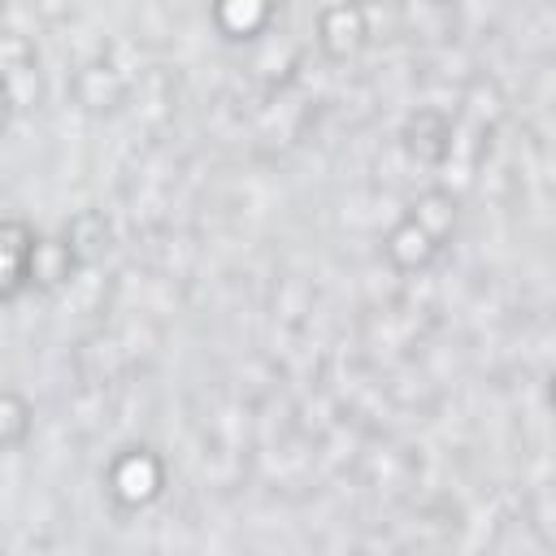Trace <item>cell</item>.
I'll list each match as a JSON object with an SVG mask.
<instances>
[{"label": "cell", "instance_id": "6da1fadb", "mask_svg": "<svg viewBox=\"0 0 556 556\" xmlns=\"http://www.w3.org/2000/svg\"><path fill=\"white\" fill-rule=\"evenodd\" d=\"M104 491H109V500H113L117 508H126V513L148 508V504L161 500V491H165V460H161L152 447L130 443V447H122V452L109 460V469H104Z\"/></svg>", "mask_w": 556, "mask_h": 556}, {"label": "cell", "instance_id": "7a4b0ae2", "mask_svg": "<svg viewBox=\"0 0 556 556\" xmlns=\"http://www.w3.org/2000/svg\"><path fill=\"white\" fill-rule=\"evenodd\" d=\"M70 96L83 113H117L130 96V74L109 52H96L70 74Z\"/></svg>", "mask_w": 556, "mask_h": 556}, {"label": "cell", "instance_id": "3957f363", "mask_svg": "<svg viewBox=\"0 0 556 556\" xmlns=\"http://www.w3.org/2000/svg\"><path fill=\"white\" fill-rule=\"evenodd\" d=\"M369 43V9L361 0H334L317 13V48L330 61H348Z\"/></svg>", "mask_w": 556, "mask_h": 556}, {"label": "cell", "instance_id": "277c9868", "mask_svg": "<svg viewBox=\"0 0 556 556\" xmlns=\"http://www.w3.org/2000/svg\"><path fill=\"white\" fill-rule=\"evenodd\" d=\"M130 356L122 348V339L113 330H91L87 339H78L74 348V378L78 382H100V387H117L130 374Z\"/></svg>", "mask_w": 556, "mask_h": 556}, {"label": "cell", "instance_id": "5b68a950", "mask_svg": "<svg viewBox=\"0 0 556 556\" xmlns=\"http://www.w3.org/2000/svg\"><path fill=\"white\" fill-rule=\"evenodd\" d=\"M356 465H361V478H365L374 491H387V495L413 486V478H417V460H413V452L400 447V443H361Z\"/></svg>", "mask_w": 556, "mask_h": 556}, {"label": "cell", "instance_id": "8992f818", "mask_svg": "<svg viewBox=\"0 0 556 556\" xmlns=\"http://www.w3.org/2000/svg\"><path fill=\"white\" fill-rule=\"evenodd\" d=\"M439 252H443V243H439L430 230H421L408 213H404V217L387 230V239H382V256L391 261L395 274H421V269L434 265Z\"/></svg>", "mask_w": 556, "mask_h": 556}, {"label": "cell", "instance_id": "52a82bcc", "mask_svg": "<svg viewBox=\"0 0 556 556\" xmlns=\"http://www.w3.org/2000/svg\"><path fill=\"white\" fill-rule=\"evenodd\" d=\"M447 135H452V117L443 109H417L408 113L404 130H400V148L417 161V165H439L447 152Z\"/></svg>", "mask_w": 556, "mask_h": 556}, {"label": "cell", "instance_id": "ba28073f", "mask_svg": "<svg viewBox=\"0 0 556 556\" xmlns=\"http://www.w3.org/2000/svg\"><path fill=\"white\" fill-rule=\"evenodd\" d=\"M74 274H78V261H74L65 235H48V239L30 243V256H26V282L30 287L56 291V287H70Z\"/></svg>", "mask_w": 556, "mask_h": 556}, {"label": "cell", "instance_id": "9c48e42d", "mask_svg": "<svg viewBox=\"0 0 556 556\" xmlns=\"http://www.w3.org/2000/svg\"><path fill=\"white\" fill-rule=\"evenodd\" d=\"M117 417V400H113V387H100V382H78L70 395H65V421L74 434L91 439L100 434L109 421Z\"/></svg>", "mask_w": 556, "mask_h": 556}, {"label": "cell", "instance_id": "30bf717a", "mask_svg": "<svg viewBox=\"0 0 556 556\" xmlns=\"http://www.w3.org/2000/svg\"><path fill=\"white\" fill-rule=\"evenodd\" d=\"M126 100L135 104L139 126L161 130V126L174 117V78H169L165 70H139V74L130 78V96H126Z\"/></svg>", "mask_w": 556, "mask_h": 556}, {"label": "cell", "instance_id": "8fae6325", "mask_svg": "<svg viewBox=\"0 0 556 556\" xmlns=\"http://www.w3.org/2000/svg\"><path fill=\"white\" fill-rule=\"evenodd\" d=\"M65 243H70L78 269H83V265H96V261H104V252L113 248V226H109V217H104L100 208H83V213L70 217Z\"/></svg>", "mask_w": 556, "mask_h": 556}, {"label": "cell", "instance_id": "7c38bea8", "mask_svg": "<svg viewBox=\"0 0 556 556\" xmlns=\"http://www.w3.org/2000/svg\"><path fill=\"white\" fill-rule=\"evenodd\" d=\"M35 230L22 222H0V300L17 295L26 282V256H30Z\"/></svg>", "mask_w": 556, "mask_h": 556}, {"label": "cell", "instance_id": "4fadbf2b", "mask_svg": "<svg viewBox=\"0 0 556 556\" xmlns=\"http://www.w3.org/2000/svg\"><path fill=\"white\" fill-rule=\"evenodd\" d=\"M274 17L269 0H213V26L226 39H256Z\"/></svg>", "mask_w": 556, "mask_h": 556}, {"label": "cell", "instance_id": "5bb4252c", "mask_svg": "<svg viewBox=\"0 0 556 556\" xmlns=\"http://www.w3.org/2000/svg\"><path fill=\"white\" fill-rule=\"evenodd\" d=\"M408 217H413L421 230H430V235L443 243V239L456 230L460 208H456V195H452L447 187H426V191H417V195H413Z\"/></svg>", "mask_w": 556, "mask_h": 556}, {"label": "cell", "instance_id": "9a60e30c", "mask_svg": "<svg viewBox=\"0 0 556 556\" xmlns=\"http://www.w3.org/2000/svg\"><path fill=\"white\" fill-rule=\"evenodd\" d=\"M460 117L491 130L504 117V87L495 78H469L465 91H460Z\"/></svg>", "mask_w": 556, "mask_h": 556}, {"label": "cell", "instance_id": "2e32d148", "mask_svg": "<svg viewBox=\"0 0 556 556\" xmlns=\"http://www.w3.org/2000/svg\"><path fill=\"white\" fill-rule=\"evenodd\" d=\"M269 308H274L278 326H287V330H300V326H304V317L313 313V287H308L300 274H282V278L274 282Z\"/></svg>", "mask_w": 556, "mask_h": 556}, {"label": "cell", "instance_id": "e0dca14e", "mask_svg": "<svg viewBox=\"0 0 556 556\" xmlns=\"http://www.w3.org/2000/svg\"><path fill=\"white\" fill-rule=\"evenodd\" d=\"M0 87H4V100H9L13 113L39 109V100H43V70H39V61H26V65L0 74Z\"/></svg>", "mask_w": 556, "mask_h": 556}, {"label": "cell", "instance_id": "ac0fdd59", "mask_svg": "<svg viewBox=\"0 0 556 556\" xmlns=\"http://www.w3.org/2000/svg\"><path fill=\"white\" fill-rule=\"evenodd\" d=\"M30 404L17 395V391H0V452L4 447H22L30 439Z\"/></svg>", "mask_w": 556, "mask_h": 556}, {"label": "cell", "instance_id": "d6986e66", "mask_svg": "<svg viewBox=\"0 0 556 556\" xmlns=\"http://www.w3.org/2000/svg\"><path fill=\"white\" fill-rule=\"evenodd\" d=\"M117 339H122V348H126V356H130V365H139V361H148L152 352H156V343H161V330H156V321L152 317H126L117 330H113Z\"/></svg>", "mask_w": 556, "mask_h": 556}, {"label": "cell", "instance_id": "ffe728a7", "mask_svg": "<svg viewBox=\"0 0 556 556\" xmlns=\"http://www.w3.org/2000/svg\"><path fill=\"white\" fill-rule=\"evenodd\" d=\"M26 61H35V43L26 35H17V30H0V74L17 70Z\"/></svg>", "mask_w": 556, "mask_h": 556}, {"label": "cell", "instance_id": "44dd1931", "mask_svg": "<svg viewBox=\"0 0 556 556\" xmlns=\"http://www.w3.org/2000/svg\"><path fill=\"white\" fill-rule=\"evenodd\" d=\"M74 4L78 0H30V13L39 22H48V26H61L65 17H74Z\"/></svg>", "mask_w": 556, "mask_h": 556}, {"label": "cell", "instance_id": "7402d4cb", "mask_svg": "<svg viewBox=\"0 0 556 556\" xmlns=\"http://www.w3.org/2000/svg\"><path fill=\"white\" fill-rule=\"evenodd\" d=\"M13 109H9V100H4V87H0V135H4V117H9Z\"/></svg>", "mask_w": 556, "mask_h": 556}, {"label": "cell", "instance_id": "603a6c76", "mask_svg": "<svg viewBox=\"0 0 556 556\" xmlns=\"http://www.w3.org/2000/svg\"><path fill=\"white\" fill-rule=\"evenodd\" d=\"M269 4H274V9H278V4H282V0H269Z\"/></svg>", "mask_w": 556, "mask_h": 556}]
</instances>
